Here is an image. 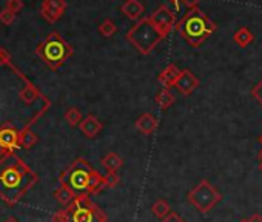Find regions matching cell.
Returning a JSON list of instances; mask_svg holds the SVG:
<instances>
[{"instance_id": "obj_11", "label": "cell", "mask_w": 262, "mask_h": 222, "mask_svg": "<svg viewBox=\"0 0 262 222\" xmlns=\"http://www.w3.org/2000/svg\"><path fill=\"white\" fill-rule=\"evenodd\" d=\"M79 128L86 137H96L102 130V124L94 116H88V117H85V119L80 120Z\"/></svg>"}, {"instance_id": "obj_21", "label": "cell", "mask_w": 262, "mask_h": 222, "mask_svg": "<svg viewBox=\"0 0 262 222\" xmlns=\"http://www.w3.org/2000/svg\"><path fill=\"white\" fill-rule=\"evenodd\" d=\"M151 211H153V214H154L156 217L163 219V217L171 211V207H170V204H168L165 199H157V201L151 205Z\"/></svg>"}, {"instance_id": "obj_18", "label": "cell", "mask_w": 262, "mask_h": 222, "mask_svg": "<svg viewBox=\"0 0 262 222\" xmlns=\"http://www.w3.org/2000/svg\"><path fill=\"white\" fill-rule=\"evenodd\" d=\"M54 198L57 199V202L60 204V205H63V207H68L73 201H74V194H73V191L68 188V187H65V185H60L56 191H54Z\"/></svg>"}, {"instance_id": "obj_16", "label": "cell", "mask_w": 262, "mask_h": 222, "mask_svg": "<svg viewBox=\"0 0 262 222\" xmlns=\"http://www.w3.org/2000/svg\"><path fill=\"white\" fill-rule=\"evenodd\" d=\"M39 140V136L30 130H23L22 133H19V148H25V150H30L33 148Z\"/></svg>"}, {"instance_id": "obj_1", "label": "cell", "mask_w": 262, "mask_h": 222, "mask_svg": "<svg viewBox=\"0 0 262 222\" xmlns=\"http://www.w3.org/2000/svg\"><path fill=\"white\" fill-rule=\"evenodd\" d=\"M37 181L36 175L14 155L0 161V196L7 204H16Z\"/></svg>"}, {"instance_id": "obj_25", "label": "cell", "mask_w": 262, "mask_h": 222, "mask_svg": "<svg viewBox=\"0 0 262 222\" xmlns=\"http://www.w3.org/2000/svg\"><path fill=\"white\" fill-rule=\"evenodd\" d=\"M99 31H101V34H104L105 37H110V36H113V34L117 31V27L114 25V22H111V20H105V22L101 25Z\"/></svg>"}, {"instance_id": "obj_14", "label": "cell", "mask_w": 262, "mask_h": 222, "mask_svg": "<svg viewBox=\"0 0 262 222\" xmlns=\"http://www.w3.org/2000/svg\"><path fill=\"white\" fill-rule=\"evenodd\" d=\"M136 128L144 133V134H151L156 131L157 128V120L154 119V116H151L150 113H144L137 120H136Z\"/></svg>"}, {"instance_id": "obj_9", "label": "cell", "mask_w": 262, "mask_h": 222, "mask_svg": "<svg viewBox=\"0 0 262 222\" xmlns=\"http://www.w3.org/2000/svg\"><path fill=\"white\" fill-rule=\"evenodd\" d=\"M174 87L179 90V93L188 96L199 87V79L195 76L190 69H184V71L179 72L176 82H174Z\"/></svg>"}, {"instance_id": "obj_35", "label": "cell", "mask_w": 262, "mask_h": 222, "mask_svg": "<svg viewBox=\"0 0 262 222\" xmlns=\"http://www.w3.org/2000/svg\"><path fill=\"white\" fill-rule=\"evenodd\" d=\"M257 158H259V161H262V148H260V152H259V155H257Z\"/></svg>"}, {"instance_id": "obj_12", "label": "cell", "mask_w": 262, "mask_h": 222, "mask_svg": "<svg viewBox=\"0 0 262 222\" xmlns=\"http://www.w3.org/2000/svg\"><path fill=\"white\" fill-rule=\"evenodd\" d=\"M63 10H65V2H63V0H45V4L42 7L43 16L48 20H56L57 17H60Z\"/></svg>"}, {"instance_id": "obj_15", "label": "cell", "mask_w": 262, "mask_h": 222, "mask_svg": "<svg viewBox=\"0 0 262 222\" xmlns=\"http://www.w3.org/2000/svg\"><path fill=\"white\" fill-rule=\"evenodd\" d=\"M233 40H234V43L239 45L241 48H245V46H248V45L254 40V36L251 34V31H250L247 27H242V28H239V30L234 33Z\"/></svg>"}, {"instance_id": "obj_32", "label": "cell", "mask_w": 262, "mask_h": 222, "mask_svg": "<svg viewBox=\"0 0 262 222\" xmlns=\"http://www.w3.org/2000/svg\"><path fill=\"white\" fill-rule=\"evenodd\" d=\"M248 222H262V214L259 213H254L248 217Z\"/></svg>"}, {"instance_id": "obj_4", "label": "cell", "mask_w": 262, "mask_h": 222, "mask_svg": "<svg viewBox=\"0 0 262 222\" xmlns=\"http://www.w3.org/2000/svg\"><path fill=\"white\" fill-rule=\"evenodd\" d=\"M65 208L68 210V222H108L105 213L88 196L74 198Z\"/></svg>"}, {"instance_id": "obj_26", "label": "cell", "mask_w": 262, "mask_h": 222, "mask_svg": "<svg viewBox=\"0 0 262 222\" xmlns=\"http://www.w3.org/2000/svg\"><path fill=\"white\" fill-rule=\"evenodd\" d=\"M119 182H121V178H119L117 173H108L107 176H104L105 188H114Z\"/></svg>"}, {"instance_id": "obj_2", "label": "cell", "mask_w": 262, "mask_h": 222, "mask_svg": "<svg viewBox=\"0 0 262 222\" xmlns=\"http://www.w3.org/2000/svg\"><path fill=\"white\" fill-rule=\"evenodd\" d=\"M178 30L192 46H199L216 31V25L201 10L193 8L178 25Z\"/></svg>"}, {"instance_id": "obj_3", "label": "cell", "mask_w": 262, "mask_h": 222, "mask_svg": "<svg viewBox=\"0 0 262 222\" xmlns=\"http://www.w3.org/2000/svg\"><path fill=\"white\" fill-rule=\"evenodd\" d=\"M93 170L94 168L83 158H79L65 171L60 173L59 182H60V185L68 187L76 198L90 196L88 182H90V176H91Z\"/></svg>"}, {"instance_id": "obj_13", "label": "cell", "mask_w": 262, "mask_h": 222, "mask_svg": "<svg viewBox=\"0 0 262 222\" xmlns=\"http://www.w3.org/2000/svg\"><path fill=\"white\" fill-rule=\"evenodd\" d=\"M179 68L176 66V65H168L160 74H159V78H157V81L162 84V87H165V88H171V87H174V82H176V79H178V76H179Z\"/></svg>"}, {"instance_id": "obj_31", "label": "cell", "mask_w": 262, "mask_h": 222, "mask_svg": "<svg viewBox=\"0 0 262 222\" xmlns=\"http://www.w3.org/2000/svg\"><path fill=\"white\" fill-rule=\"evenodd\" d=\"M20 8H22V2H20V0H10L8 5H7V10L11 11V13H17Z\"/></svg>"}, {"instance_id": "obj_22", "label": "cell", "mask_w": 262, "mask_h": 222, "mask_svg": "<svg viewBox=\"0 0 262 222\" xmlns=\"http://www.w3.org/2000/svg\"><path fill=\"white\" fill-rule=\"evenodd\" d=\"M156 104L162 108V110H166L170 108L173 104H174V96L171 94V91L168 88H163L157 96H156Z\"/></svg>"}, {"instance_id": "obj_20", "label": "cell", "mask_w": 262, "mask_h": 222, "mask_svg": "<svg viewBox=\"0 0 262 222\" xmlns=\"http://www.w3.org/2000/svg\"><path fill=\"white\" fill-rule=\"evenodd\" d=\"M105 188V184H104V176H101L96 170L91 171V176H90V182H88V191L90 194H94V193H99Z\"/></svg>"}, {"instance_id": "obj_37", "label": "cell", "mask_w": 262, "mask_h": 222, "mask_svg": "<svg viewBox=\"0 0 262 222\" xmlns=\"http://www.w3.org/2000/svg\"><path fill=\"white\" fill-rule=\"evenodd\" d=\"M259 168H260V171H262V161L259 162Z\"/></svg>"}, {"instance_id": "obj_10", "label": "cell", "mask_w": 262, "mask_h": 222, "mask_svg": "<svg viewBox=\"0 0 262 222\" xmlns=\"http://www.w3.org/2000/svg\"><path fill=\"white\" fill-rule=\"evenodd\" d=\"M0 146L5 155H10L14 148H19V133L13 127L0 128Z\"/></svg>"}, {"instance_id": "obj_34", "label": "cell", "mask_w": 262, "mask_h": 222, "mask_svg": "<svg viewBox=\"0 0 262 222\" xmlns=\"http://www.w3.org/2000/svg\"><path fill=\"white\" fill-rule=\"evenodd\" d=\"M5 222H19V220H17L16 217H8V219H7Z\"/></svg>"}, {"instance_id": "obj_7", "label": "cell", "mask_w": 262, "mask_h": 222, "mask_svg": "<svg viewBox=\"0 0 262 222\" xmlns=\"http://www.w3.org/2000/svg\"><path fill=\"white\" fill-rule=\"evenodd\" d=\"M128 39L144 53H150L157 42L162 39V34L153 27V23L150 22V19L144 20L142 23H139L137 27H134L130 33H128Z\"/></svg>"}, {"instance_id": "obj_27", "label": "cell", "mask_w": 262, "mask_h": 222, "mask_svg": "<svg viewBox=\"0 0 262 222\" xmlns=\"http://www.w3.org/2000/svg\"><path fill=\"white\" fill-rule=\"evenodd\" d=\"M251 96H253L254 101L262 107V79L251 88Z\"/></svg>"}, {"instance_id": "obj_28", "label": "cell", "mask_w": 262, "mask_h": 222, "mask_svg": "<svg viewBox=\"0 0 262 222\" xmlns=\"http://www.w3.org/2000/svg\"><path fill=\"white\" fill-rule=\"evenodd\" d=\"M53 222H68V210L62 208L53 214Z\"/></svg>"}, {"instance_id": "obj_30", "label": "cell", "mask_w": 262, "mask_h": 222, "mask_svg": "<svg viewBox=\"0 0 262 222\" xmlns=\"http://www.w3.org/2000/svg\"><path fill=\"white\" fill-rule=\"evenodd\" d=\"M0 20H2L5 25H10V23L14 20V13H11V11H8V10L2 11V13H0Z\"/></svg>"}, {"instance_id": "obj_6", "label": "cell", "mask_w": 262, "mask_h": 222, "mask_svg": "<svg viewBox=\"0 0 262 222\" xmlns=\"http://www.w3.org/2000/svg\"><path fill=\"white\" fill-rule=\"evenodd\" d=\"M221 199L222 194L207 179H202L193 190L188 191L190 204L201 213H208Z\"/></svg>"}, {"instance_id": "obj_38", "label": "cell", "mask_w": 262, "mask_h": 222, "mask_svg": "<svg viewBox=\"0 0 262 222\" xmlns=\"http://www.w3.org/2000/svg\"><path fill=\"white\" fill-rule=\"evenodd\" d=\"M257 140H259V142H260V143H262V134H260V136H259V139H257Z\"/></svg>"}, {"instance_id": "obj_5", "label": "cell", "mask_w": 262, "mask_h": 222, "mask_svg": "<svg viewBox=\"0 0 262 222\" xmlns=\"http://www.w3.org/2000/svg\"><path fill=\"white\" fill-rule=\"evenodd\" d=\"M37 54L46 62V65L51 69H57L71 54V46L66 45L54 33V34H50L48 39L37 48Z\"/></svg>"}, {"instance_id": "obj_17", "label": "cell", "mask_w": 262, "mask_h": 222, "mask_svg": "<svg viewBox=\"0 0 262 222\" xmlns=\"http://www.w3.org/2000/svg\"><path fill=\"white\" fill-rule=\"evenodd\" d=\"M122 159L116 155V153H108L104 159H102V165L105 167V170L108 173H116L121 167H122Z\"/></svg>"}, {"instance_id": "obj_36", "label": "cell", "mask_w": 262, "mask_h": 222, "mask_svg": "<svg viewBox=\"0 0 262 222\" xmlns=\"http://www.w3.org/2000/svg\"><path fill=\"white\" fill-rule=\"evenodd\" d=\"M173 4H174V7H176V8L179 7V5H178V0H173Z\"/></svg>"}, {"instance_id": "obj_24", "label": "cell", "mask_w": 262, "mask_h": 222, "mask_svg": "<svg viewBox=\"0 0 262 222\" xmlns=\"http://www.w3.org/2000/svg\"><path fill=\"white\" fill-rule=\"evenodd\" d=\"M65 120H66L71 127H76V125H79L80 120H82V113H80L77 108L71 107V108H68V111L65 113Z\"/></svg>"}, {"instance_id": "obj_33", "label": "cell", "mask_w": 262, "mask_h": 222, "mask_svg": "<svg viewBox=\"0 0 262 222\" xmlns=\"http://www.w3.org/2000/svg\"><path fill=\"white\" fill-rule=\"evenodd\" d=\"M182 2H184L187 7H190V8H195V7L199 4V0H182Z\"/></svg>"}, {"instance_id": "obj_19", "label": "cell", "mask_w": 262, "mask_h": 222, "mask_svg": "<svg viewBox=\"0 0 262 222\" xmlns=\"http://www.w3.org/2000/svg\"><path fill=\"white\" fill-rule=\"evenodd\" d=\"M122 11L130 17V19H137L142 13H144V7L142 4H139L137 0H128V2L122 7Z\"/></svg>"}, {"instance_id": "obj_29", "label": "cell", "mask_w": 262, "mask_h": 222, "mask_svg": "<svg viewBox=\"0 0 262 222\" xmlns=\"http://www.w3.org/2000/svg\"><path fill=\"white\" fill-rule=\"evenodd\" d=\"M162 222H185V219H184L181 214H178V213L170 211V213L162 219Z\"/></svg>"}, {"instance_id": "obj_8", "label": "cell", "mask_w": 262, "mask_h": 222, "mask_svg": "<svg viewBox=\"0 0 262 222\" xmlns=\"http://www.w3.org/2000/svg\"><path fill=\"white\" fill-rule=\"evenodd\" d=\"M150 22L153 23V27L163 36H166L171 28L174 27V23H176V19H174V14L166 8V7H160L154 14L153 17L150 19Z\"/></svg>"}, {"instance_id": "obj_39", "label": "cell", "mask_w": 262, "mask_h": 222, "mask_svg": "<svg viewBox=\"0 0 262 222\" xmlns=\"http://www.w3.org/2000/svg\"><path fill=\"white\" fill-rule=\"evenodd\" d=\"M239 222H248V219H241Z\"/></svg>"}, {"instance_id": "obj_23", "label": "cell", "mask_w": 262, "mask_h": 222, "mask_svg": "<svg viewBox=\"0 0 262 222\" xmlns=\"http://www.w3.org/2000/svg\"><path fill=\"white\" fill-rule=\"evenodd\" d=\"M19 96H20V99H22L23 102H27V104H33V102L37 99L39 93H37V90H36L33 85H27V87L19 93Z\"/></svg>"}]
</instances>
